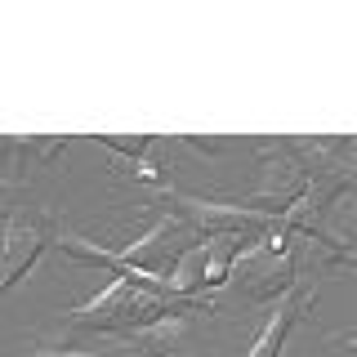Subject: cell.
<instances>
[{
    "label": "cell",
    "instance_id": "obj_1",
    "mask_svg": "<svg viewBox=\"0 0 357 357\" xmlns=\"http://www.w3.org/2000/svg\"><path fill=\"white\" fill-rule=\"evenodd\" d=\"M210 308L215 304L183 299L165 286H139V282H126V277H112L94 299H85L76 308H63L59 317L72 331H116L121 335V331H134V326H148L156 317H170V312H210Z\"/></svg>",
    "mask_w": 357,
    "mask_h": 357
},
{
    "label": "cell",
    "instance_id": "obj_2",
    "mask_svg": "<svg viewBox=\"0 0 357 357\" xmlns=\"http://www.w3.org/2000/svg\"><path fill=\"white\" fill-rule=\"evenodd\" d=\"M290 286H295V259H290L282 228L255 232L250 241H241L223 277V290H232L241 304H268V299L286 295Z\"/></svg>",
    "mask_w": 357,
    "mask_h": 357
},
{
    "label": "cell",
    "instance_id": "obj_3",
    "mask_svg": "<svg viewBox=\"0 0 357 357\" xmlns=\"http://www.w3.org/2000/svg\"><path fill=\"white\" fill-rule=\"evenodd\" d=\"M54 232H59V219H54L50 210L14 206L5 215V232H0V299H5L9 290L27 277V268L54 245Z\"/></svg>",
    "mask_w": 357,
    "mask_h": 357
},
{
    "label": "cell",
    "instance_id": "obj_4",
    "mask_svg": "<svg viewBox=\"0 0 357 357\" xmlns=\"http://www.w3.org/2000/svg\"><path fill=\"white\" fill-rule=\"evenodd\" d=\"M112 357H197V317L192 312H170L148 326L121 331L112 344Z\"/></svg>",
    "mask_w": 357,
    "mask_h": 357
},
{
    "label": "cell",
    "instance_id": "obj_5",
    "mask_svg": "<svg viewBox=\"0 0 357 357\" xmlns=\"http://www.w3.org/2000/svg\"><path fill=\"white\" fill-rule=\"evenodd\" d=\"M264 170H259V192H255L250 210H264V215H282L290 201L304 197L308 174L299 165V156L290 152V143H264Z\"/></svg>",
    "mask_w": 357,
    "mask_h": 357
},
{
    "label": "cell",
    "instance_id": "obj_6",
    "mask_svg": "<svg viewBox=\"0 0 357 357\" xmlns=\"http://www.w3.org/2000/svg\"><path fill=\"white\" fill-rule=\"evenodd\" d=\"M312 290L317 286L295 282L286 295H277L273 308H268V317H264V326H259V335H255V344L245 349V357H282L286 335L295 331V321H304L308 308H312Z\"/></svg>",
    "mask_w": 357,
    "mask_h": 357
},
{
    "label": "cell",
    "instance_id": "obj_7",
    "mask_svg": "<svg viewBox=\"0 0 357 357\" xmlns=\"http://www.w3.org/2000/svg\"><path fill=\"white\" fill-rule=\"evenodd\" d=\"M165 139H152V148L143 156H130V174L134 183H148V188H165V178H170V161H165Z\"/></svg>",
    "mask_w": 357,
    "mask_h": 357
},
{
    "label": "cell",
    "instance_id": "obj_8",
    "mask_svg": "<svg viewBox=\"0 0 357 357\" xmlns=\"http://www.w3.org/2000/svg\"><path fill=\"white\" fill-rule=\"evenodd\" d=\"M72 139H14V152H22L27 161H50V156H59Z\"/></svg>",
    "mask_w": 357,
    "mask_h": 357
},
{
    "label": "cell",
    "instance_id": "obj_9",
    "mask_svg": "<svg viewBox=\"0 0 357 357\" xmlns=\"http://www.w3.org/2000/svg\"><path fill=\"white\" fill-rule=\"evenodd\" d=\"M98 143H103L107 152L126 156V161H130V156H143V152L152 148V139H148V134H103Z\"/></svg>",
    "mask_w": 357,
    "mask_h": 357
},
{
    "label": "cell",
    "instance_id": "obj_10",
    "mask_svg": "<svg viewBox=\"0 0 357 357\" xmlns=\"http://www.w3.org/2000/svg\"><path fill=\"white\" fill-rule=\"evenodd\" d=\"M326 344H335V349H357V331L349 326V331H335V335H321Z\"/></svg>",
    "mask_w": 357,
    "mask_h": 357
},
{
    "label": "cell",
    "instance_id": "obj_11",
    "mask_svg": "<svg viewBox=\"0 0 357 357\" xmlns=\"http://www.w3.org/2000/svg\"><path fill=\"white\" fill-rule=\"evenodd\" d=\"M22 357H103V353H72V349H45V353H22Z\"/></svg>",
    "mask_w": 357,
    "mask_h": 357
},
{
    "label": "cell",
    "instance_id": "obj_12",
    "mask_svg": "<svg viewBox=\"0 0 357 357\" xmlns=\"http://www.w3.org/2000/svg\"><path fill=\"white\" fill-rule=\"evenodd\" d=\"M9 152H14V139H0V161H5Z\"/></svg>",
    "mask_w": 357,
    "mask_h": 357
}]
</instances>
